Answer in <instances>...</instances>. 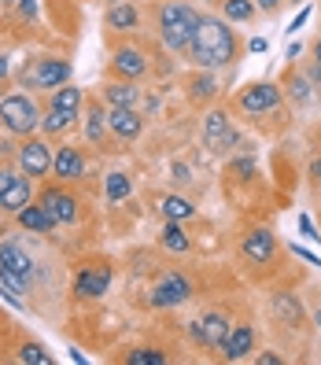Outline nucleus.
I'll return each mask as SVG.
<instances>
[{"instance_id": "412c9836", "label": "nucleus", "mask_w": 321, "mask_h": 365, "mask_svg": "<svg viewBox=\"0 0 321 365\" xmlns=\"http://www.w3.org/2000/svg\"><path fill=\"white\" fill-rule=\"evenodd\" d=\"M107 111L100 107V100H85V140L89 144H103L107 140Z\"/></svg>"}, {"instance_id": "c756f323", "label": "nucleus", "mask_w": 321, "mask_h": 365, "mask_svg": "<svg viewBox=\"0 0 321 365\" xmlns=\"http://www.w3.org/2000/svg\"><path fill=\"white\" fill-rule=\"evenodd\" d=\"M159 244H163L166 251H178V255H185V251L192 247L188 236H185V229H181V222H166L163 232H159Z\"/></svg>"}, {"instance_id": "39448f33", "label": "nucleus", "mask_w": 321, "mask_h": 365, "mask_svg": "<svg viewBox=\"0 0 321 365\" xmlns=\"http://www.w3.org/2000/svg\"><path fill=\"white\" fill-rule=\"evenodd\" d=\"M281 100H285V89L277 81H251V85H244V89H240L237 107H240L244 115L259 118V115H273L277 107H281Z\"/></svg>"}, {"instance_id": "09e8293b", "label": "nucleus", "mask_w": 321, "mask_h": 365, "mask_svg": "<svg viewBox=\"0 0 321 365\" xmlns=\"http://www.w3.org/2000/svg\"><path fill=\"white\" fill-rule=\"evenodd\" d=\"M107 4H118V0H107Z\"/></svg>"}, {"instance_id": "7c9ffc66", "label": "nucleus", "mask_w": 321, "mask_h": 365, "mask_svg": "<svg viewBox=\"0 0 321 365\" xmlns=\"http://www.w3.org/2000/svg\"><path fill=\"white\" fill-rule=\"evenodd\" d=\"M103 192H107V200H111V203H126V200H130V192H133V185H130V178H126V174H118V170H115V174H107Z\"/></svg>"}, {"instance_id": "473e14b6", "label": "nucleus", "mask_w": 321, "mask_h": 365, "mask_svg": "<svg viewBox=\"0 0 321 365\" xmlns=\"http://www.w3.org/2000/svg\"><path fill=\"white\" fill-rule=\"evenodd\" d=\"M19 361L23 365H52V354L41 347V343H23V347H19Z\"/></svg>"}, {"instance_id": "bb28decb", "label": "nucleus", "mask_w": 321, "mask_h": 365, "mask_svg": "<svg viewBox=\"0 0 321 365\" xmlns=\"http://www.w3.org/2000/svg\"><path fill=\"white\" fill-rule=\"evenodd\" d=\"M52 107H59V111H67V115H81L85 96H81L78 85H59V89L52 93Z\"/></svg>"}, {"instance_id": "c85d7f7f", "label": "nucleus", "mask_w": 321, "mask_h": 365, "mask_svg": "<svg viewBox=\"0 0 321 365\" xmlns=\"http://www.w3.org/2000/svg\"><path fill=\"white\" fill-rule=\"evenodd\" d=\"M78 115H67V111H59V107H49V115H41V130H45L49 137H59V133H67L71 125H74Z\"/></svg>"}, {"instance_id": "c9c22d12", "label": "nucleus", "mask_w": 321, "mask_h": 365, "mask_svg": "<svg viewBox=\"0 0 321 365\" xmlns=\"http://www.w3.org/2000/svg\"><path fill=\"white\" fill-rule=\"evenodd\" d=\"M229 170H237V174L248 181L251 174H255V159H240V163H229Z\"/></svg>"}, {"instance_id": "ea45409f", "label": "nucleus", "mask_w": 321, "mask_h": 365, "mask_svg": "<svg viewBox=\"0 0 321 365\" xmlns=\"http://www.w3.org/2000/svg\"><path fill=\"white\" fill-rule=\"evenodd\" d=\"M285 4V0H255V8H259V11H266V15H273L277 8H281Z\"/></svg>"}, {"instance_id": "6ab92c4d", "label": "nucleus", "mask_w": 321, "mask_h": 365, "mask_svg": "<svg viewBox=\"0 0 321 365\" xmlns=\"http://www.w3.org/2000/svg\"><path fill=\"white\" fill-rule=\"evenodd\" d=\"M185 93H188V100L192 103H210L214 96H218V78H214V71H200L196 67V74H188V81H185Z\"/></svg>"}, {"instance_id": "e433bc0d", "label": "nucleus", "mask_w": 321, "mask_h": 365, "mask_svg": "<svg viewBox=\"0 0 321 365\" xmlns=\"http://www.w3.org/2000/svg\"><path fill=\"white\" fill-rule=\"evenodd\" d=\"M248 52H251V56L270 52V41H266V37H251V41H248Z\"/></svg>"}, {"instance_id": "dca6fc26", "label": "nucleus", "mask_w": 321, "mask_h": 365, "mask_svg": "<svg viewBox=\"0 0 321 365\" xmlns=\"http://www.w3.org/2000/svg\"><path fill=\"white\" fill-rule=\"evenodd\" d=\"M52 170H56L59 181H78V178H85V155L78 152L74 144H63L59 152L52 155Z\"/></svg>"}, {"instance_id": "20e7f679", "label": "nucleus", "mask_w": 321, "mask_h": 365, "mask_svg": "<svg viewBox=\"0 0 321 365\" xmlns=\"http://www.w3.org/2000/svg\"><path fill=\"white\" fill-rule=\"evenodd\" d=\"M0 125H4L8 133L30 137L37 125H41V107L26 93H11V96L0 100Z\"/></svg>"}, {"instance_id": "ddd939ff", "label": "nucleus", "mask_w": 321, "mask_h": 365, "mask_svg": "<svg viewBox=\"0 0 321 365\" xmlns=\"http://www.w3.org/2000/svg\"><path fill=\"white\" fill-rule=\"evenodd\" d=\"M19 166L26 178H49L52 174V152L41 137H26V144L19 148Z\"/></svg>"}, {"instance_id": "9d476101", "label": "nucleus", "mask_w": 321, "mask_h": 365, "mask_svg": "<svg viewBox=\"0 0 321 365\" xmlns=\"http://www.w3.org/2000/svg\"><path fill=\"white\" fill-rule=\"evenodd\" d=\"M37 203L49 210V218L56 225H71L78 218V196H74V192H67V188H59V185H45V188H41Z\"/></svg>"}, {"instance_id": "f3484780", "label": "nucleus", "mask_w": 321, "mask_h": 365, "mask_svg": "<svg viewBox=\"0 0 321 365\" xmlns=\"http://www.w3.org/2000/svg\"><path fill=\"white\" fill-rule=\"evenodd\" d=\"M0 273H11V277H23V281H30L34 277V259L19 247V244H0Z\"/></svg>"}, {"instance_id": "f03ea898", "label": "nucleus", "mask_w": 321, "mask_h": 365, "mask_svg": "<svg viewBox=\"0 0 321 365\" xmlns=\"http://www.w3.org/2000/svg\"><path fill=\"white\" fill-rule=\"evenodd\" d=\"M200 19L203 15L192 8V4H185V0H163V8L156 15V26H159L163 45L170 52H185L192 34H196V26H200Z\"/></svg>"}, {"instance_id": "49530a36", "label": "nucleus", "mask_w": 321, "mask_h": 365, "mask_svg": "<svg viewBox=\"0 0 321 365\" xmlns=\"http://www.w3.org/2000/svg\"><path fill=\"white\" fill-rule=\"evenodd\" d=\"M314 325H317V329H321V307H317V310H314Z\"/></svg>"}, {"instance_id": "a211bd4d", "label": "nucleus", "mask_w": 321, "mask_h": 365, "mask_svg": "<svg viewBox=\"0 0 321 365\" xmlns=\"http://www.w3.org/2000/svg\"><path fill=\"white\" fill-rule=\"evenodd\" d=\"M100 100H103L107 107H137V103H141V89H137L133 81L118 78V81L100 85Z\"/></svg>"}, {"instance_id": "2f4dec72", "label": "nucleus", "mask_w": 321, "mask_h": 365, "mask_svg": "<svg viewBox=\"0 0 321 365\" xmlns=\"http://www.w3.org/2000/svg\"><path fill=\"white\" fill-rule=\"evenodd\" d=\"M126 365H166V354L156 351V347H133V351H126L122 354Z\"/></svg>"}, {"instance_id": "4be33fe9", "label": "nucleus", "mask_w": 321, "mask_h": 365, "mask_svg": "<svg viewBox=\"0 0 321 365\" xmlns=\"http://www.w3.org/2000/svg\"><path fill=\"white\" fill-rule=\"evenodd\" d=\"M281 85H285V93H288L292 103H310V100H314V81H310L303 71H295L292 63H288V71H285Z\"/></svg>"}, {"instance_id": "f8f14e48", "label": "nucleus", "mask_w": 321, "mask_h": 365, "mask_svg": "<svg viewBox=\"0 0 321 365\" xmlns=\"http://www.w3.org/2000/svg\"><path fill=\"white\" fill-rule=\"evenodd\" d=\"M148 71H152V59H148L144 48H137V45L115 48V56H111V74H118V78H126V81H137V78H144Z\"/></svg>"}, {"instance_id": "393cba45", "label": "nucleus", "mask_w": 321, "mask_h": 365, "mask_svg": "<svg viewBox=\"0 0 321 365\" xmlns=\"http://www.w3.org/2000/svg\"><path fill=\"white\" fill-rule=\"evenodd\" d=\"M111 30H118V34H133L137 26H141V11L133 8V4H126V0H118V4H111L107 8V19H103Z\"/></svg>"}, {"instance_id": "cd10ccee", "label": "nucleus", "mask_w": 321, "mask_h": 365, "mask_svg": "<svg viewBox=\"0 0 321 365\" xmlns=\"http://www.w3.org/2000/svg\"><path fill=\"white\" fill-rule=\"evenodd\" d=\"M255 0H222V19L225 23H251L255 19Z\"/></svg>"}, {"instance_id": "a19ab883", "label": "nucleus", "mask_w": 321, "mask_h": 365, "mask_svg": "<svg viewBox=\"0 0 321 365\" xmlns=\"http://www.w3.org/2000/svg\"><path fill=\"white\" fill-rule=\"evenodd\" d=\"M307 174H310V181H314V185H321V155H317V159H310Z\"/></svg>"}, {"instance_id": "de8ad7c7", "label": "nucleus", "mask_w": 321, "mask_h": 365, "mask_svg": "<svg viewBox=\"0 0 321 365\" xmlns=\"http://www.w3.org/2000/svg\"><path fill=\"white\" fill-rule=\"evenodd\" d=\"M285 4H303V0H285Z\"/></svg>"}, {"instance_id": "a878e982", "label": "nucleus", "mask_w": 321, "mask_h": 365, "mask_svg": "<svg viewBox=\"0 0 321 365\" xmlns=\"http://www.w3.org/2000/svg\"><path fill=\"white\" fill-rule=\"evenodd\" d=\"M159 214H163L166 222H185V218H192V214H196V207H192L185 196H174V192H170V196L159 200Z\"/></svg>"}, {"instance_id": "b1692460", "label": "nucleus", "mask_w": 321, "mask_h": 365, "mask_svg": "<svg viewBox=\"0 0 321 365\" xmlns=\"http://www.w3.org/2000/svg\"><path fill=\"white\" fill-rule=\"evenodd\" d=\"M15 222L23 225L26 232H41V236H49V232H56V222L49 218V210L41 207V203H30V207H23L15 214Z\"/></svg>"}, {"instance_id": "c03bdc74", "label": "nucleus", "mask_w": 321, "mask_h": 365, "mask_svg": "<svg viewBox=\"0 0 321 365\" xmlns=\"http://www.w3.org/2000/svg\"><path fill=\"white\" fill-rule=\"evenodd\" d=\"M4 78H8V56L0 52V81H4Z\"/></svg>"}, {"instance_id": "4c0bfd02", "label": "nucleus", "mask_w": 321, "mask_h": 365, "mask_svg": "<svg viewBox=\"0 0 321 365\" xmlns=\"http://www.w3.org/2000/svg\"><path fill=\"white\" fill-rule=\"evenodd\" d=\"M19 15H26V19H37V0H19Z\"/></svg>"}, {"instance_id": "79ce46f5", "label": "nucleus", "mask_w": 321, "mask_h": 365, "mask_svg": "<svg viewBox=\"0 0 321 365\" xmlns=\"http://www.w3.org/2000/svg\"><path fill=\"white\" fill-rule=\"evenodd\" d=\"M255 361H259V365H281L285 358H281V354H273V351H266V354H259Z\"/></svg>"}, {"instance_id": "5701e85b", "label": "nucleus", "mask_w": 321, "mask_h": 365, "mask_svg": "<svg viewBox=\"0 0 321 365\" xmlns=\"http://www.w3.org/2000/svg\"><path fill=\"white\" fill-rule=\"evenodd\" d=\"M273 317L285 321V325H303L307 310H303V303H299L292 292H277V295H273Z\"/></svg>"}, {"instance_id": "f257e3e1", "label": "nucleus", "mask_w": 321, "mask_h": 365, "mask_svg": "<svg viewBox=\"0 0 321 365\" xmlns=\"http://www.w3.org/2000/svg\"><path fill=\"white\" fill-rule=\"evenodd\" d=\"M185 56H188L192 67H200V71H222V67H233V63L240 59V37L225 19L203 15L196 34L188 41Z\"/></svg>"}, {"instance_id": "a18cd8bd", "label": "nucleus", "mask_w": 321, "mask_h": 365, "mask_svg": "<svg viewBox=\"0 0 321 365\" xmlns=\"http://www.w3.org/2000/svg\"><path fill=\"white\" fill-rule=\"evenodd\" d=\"M310 52H314V59H317V63H321V37H317V41H314V48H310Z\"/></svg>"}, {"instance_id": "58836bf2", "label": "nucleus", "mask_w": 321, "mask_h": 365, "mask_svg": "<svg viewBox=\"0 0 321 365\" xmlns=\"http://www.w3.org/2000/svg\"><path fill=\"white\" fill-rule=\"evenodd\" d=\"M292 255H299V259H307L310 266H321V259H317V255H310L307 247H299V244H292Z\"/></svg>"}, {"instance_id": "0eeeda50", "label": "nucleus", "mask_w": 321, "mask_h": 365, "mask_svg": "<svg viewBox=\"0 0 321 365\" xmlns=\"http://www.w3.org/2000/svg\"><path fill=\"white\" fill-rule=\"evenodd\" d=\"M229 329H233V321H229L225 314H218V310L200 314V317L188 321V336H192V343H196V347H203V351H218L222 339L229 336Z\"/></svg>"}, {"instance_id": "2eb2a0df", "label": "nucleus", "mask_w": 321, "mask_h": 365, "mask_svg": "<svg viewBox=\"0 0 321 365\" xmlns=\"http://www.w3.org/2000/svg\"><path fill=\"white\" fill-rule=\"evenodd\" d=\"M222 358L225 361H240V358H248L251 351H255V329L251 325H233L229 329V336L222 339Z\"/></svg>"}, {"instance_id": "aec40b11", "label": "nucleus", "mask_w": 321, "mask_h": 365, "mask_svg": "<svg viewBox=\"0 0 321 365\" xmlns=\"http://www.w3.org/2000/svg\"><path fill=\"white\" fill-rule=\"evenodd\" d=\"M30 203H34V178H19V174H15V181L8 185V192L0 196V210L19 214V210L30 207Z\"/></svg>"}, {"instance_id": "9b49d317", "label": "nucleus", "mask_w": 321, "mask_h": 365, "mask_svg": "<svg viewBox=\"0 0 321 365\" xmlns=\"http://www.w3.org/2000/svg\"><path fill=\"white\" fill-rule=\"evenodd\" d=\"M237 140H240V133L233 130V122H229V115L222 111V107L207 111V118H203V144H207V152H222V148L237 144Z\"/></svg>"}, {"instance_id": "72a5a7b5", "label": "nucleus", "mask_w": 321, "mask_h": 365, "mask_svg": "<svg viewBox=\"0 0 321 365\" xmlns=\"http://www.w3.org/2000/svg\"><path fill=\"white\" fill-rule=\"evenodd\" d=\"M310 15H314V8H310V4H303V8H299V15L292 19V26H288V34H295V30H303Z\"/></svg>"}, {"instance_id": "6e6552de", "label": "nucleus", "mask_w": 321, "mask_h": 365, "mask_svg": "<svg viewBox=\"0 0 321 365\" xmlns=\"http://www.w3.org/2000/svg\"><path fill=\"white\" fill-rule=\"evenodd\" d=\"M111 262H85L78 273H74V295L78 299H103L107 288H111Z\"/></svg>"}, {"instance_id": "1a4fd4ad", "label": "nucleus", "mask_w": 321, "mask_h": 365, "mask_svg": "<svg viewBox=\"0 0 321 365\" xmlns=\"http://www.w3.org/2000/svg\"><path fill=\"white\" fill-rule=\"evenodd\" d=\"M277 255H281V244H277V236L270 229H251L244 232L240 240V259L251 262V266H270L277 262Z\"/></svg>"}, {"instance_id": "37998d69", "label": "nucleus", "mask_w": 321, "mask_h": 365, "mask_svg": "<svg viewBox=\"0 0 321 365\" xmlns=\"http://www.w3.org/2000/svg\"><path fill=\"white\" fill-rule=\"evenodd\" d=\"M15 181V174H11V170H0V196H4V192H8V185Z\"/></svg>"}, {"instance_id": "423d86ee", "label": "nucleus", "mask_w": 321, "mask_h": 365, "mask_svg": "<svg viewBox=\"0 0 321 365\" xmlns=\"http://www.w3.org/2000/svg\"><path fill=\"white\" fill-rule=\"evenodd\" d=\"M192 295H196V284H192V277H188V273H166L163 281L152 288L148 303H152L156 310H174V307L188 303Z\"/></svg>"}, {"instance_id": "f704fd0d", "label": "nucleus", "mask_w": 321, "mask_h": 365, "mask_svg": "<svg viewBox=\"0 0 321 365\" xmlns=\"http://www.w3.org/2000/svg\"><path fill=\"white\" fill-rule=\"evenodd\" d=\"M299 229L307 232V240H317V244H321V229H314V222H310V214H303V218H299Z\"/></svg>"}, {"instance_id": "4468645a", "label": "nucleus", "mask_w": 321, "mask_h": 365, "mask_svg": "<svg viewBox=\"0 0 321 365\" xmlns=\"http://www.w3.org/2000/svg\"><path fill=\"white\" fill-rule=\"evenodd\" d=\"M107 130L122 140H137L144 133V115L137 107H107Z\"/></svg>"}, {"instance_id": "7ed1b4c3", "label": "nucleus", "mask_w": 321, "mask_h": 365, "mask_svg": "<svg viewBox=\"0 0 321 365\" xmlns=\"http://www.w3.org/2000/svg\"><path fill=\"white\" fill-rule=\"evenodd\" d=\"M67 81H71V63L56 59V56H37L19 74V85H26V89H49V93H56Z\"/></svg>"}]
</instances>
